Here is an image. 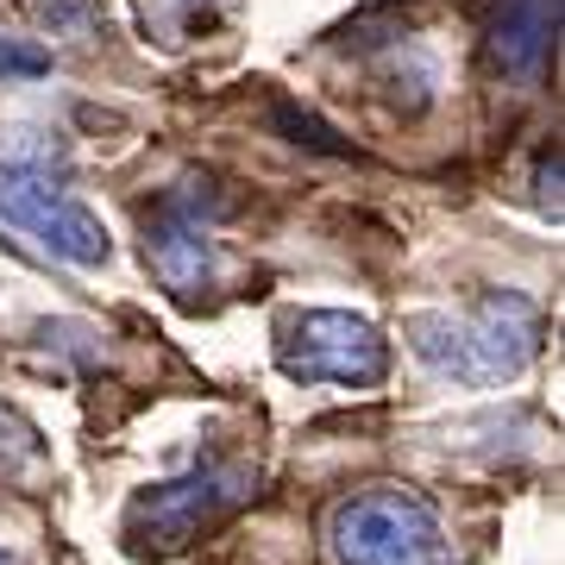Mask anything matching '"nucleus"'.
Wrapping results in <instances>:
<instances>
[{
  "mask_svg": "<svg viewBox=\"0 0 565 565\" xmlns=\"http://www.w3.org/2000/svg\"><path fill=\"white\" fill-rule=\"evenodd\" d=\"M258 497V465L245 459H202L189 465L170 484H151L126 503L120 541L139 559H170L189 541H202L207 527H221L233 509H245Z\"/></svg>",
  "mask_w": 565,
  "mask_h": 565,
  "instance_id": "nucleus-2",
  "label": "nucleus"
},
{
  "mask_svg": "<svg viewBox=\"0 0 565 565\" xmlns=\"http://www.w3.org/2000/svg\"><path fill=\"white\" fill-rule=\"evenodd\" d=\"M207 189H214L207 177H189L177 189H163L158 207H145V264L177 302H202L214 289V270H221V252H214L221 195H207Z\"/></svg>",
  "mask_w": 565,
  "mask_h": 565,
  "instance_id": "nucleus-5",
  "label": "nucleus"
},
{
  "mask_svg": "<svg viewBox=\"0 0 565 565\" xmlns=\"http://www.w3.org/2000/svg\"><path fill=\"white\" fill-rule=\"evenodd\" d=\"M327 541L340 565H452V541L434 503L403 484H371L345 497L327 522Z\"/></svg>",
  "mask_w": 565,
  "mask_h": 565,
  "instance_id": "nucleus-3",
  "label": "nucleus"
},
{
  "mask_svg": "<svg viewBox=\"0 0 565 565\" xmlns=\"http://www.w3.org/2000/svg\"><path fill=\"white\" fill-rule=\"evenodd\" d=\"M541 302L522 289H484L465 315H408V352L452 384H509L541 352Z\"/></svg>",
  "mask_w": 565,
  "mask_h": 565,
  "instance_id": "nucleus-1",
  "label": "nucleus"
},
{
  "mask_svg": "<svg viewBox=\"0 0 565 565\" xmlns=\"http://www.w3.org/2000/svg\"><path fill=\"white\" fill-rule=\"evenodd\" d=\"M132 13L158 51H189L226 20V0H132Z\"/></svg>",
  "mask_w": 565,
  "mask_h": 565,
  "instance_id": "nucleus-8",
  "label": "nucleus"
},
{
  "mask_svg": "<svg viewBox=\"0 0 565 565\" xmlns=\"http://www.w3.org/2000/svg\"><path fill=\"white\" fill-rule=\"evenodd\" d=\"M277 371L289 384H340V390H377L390 377V340L364 315L345 308H308L282 327Z\"/></svg>",
  "mask_w": 565,
  "mask_h": 565,
  "instance_id": "nucleus-4",
  "label": "nucleus"
},
{
  "mask_svg": "<svg viewBox=\"0 0 565 565\" xmlns=\"http://www.w3.org/2000/svg\"><path fill=\"white\" fill-rule=\"evenodd\" d=\"M0 221L32 233V239L63 264H82V270H95V264L114 258V239H107V226L88 214L82 202H70L57 182L32 177V170H7L0 177Z\"/></svg>",
  "mask_w": 565,
  "mask_h": 565,
  "instance_id": "nucleus-6",
  "label": "nucleus"
},
{
  "mask_svg": "<svg viewBox=\"0 0 565 565\" xmlns=\"http://www.w3.org/2000/svg\"><path fill=\"white\" fill-rule=\"evenodd\" d=\"M0 76H51V51L44 44L0 39Z\"/></svg>",
  "mask_w": 565,
  "mask_h": 565,
  "instance_id": "nucleus-9",
  "label": "nucleus"
},
{
  "mask_svg": "<svg viewBox=\"0 0 565 565\" xmlns=\"http://www.w3.org/2000/svg\"><path fill=\"white\" fill-rule=\"evenodd\" d=\"M277 120L289 126V132H296V145H315V151H333V158H345V145L333 139V132H327V126L315 120V114H296V107H277Z\"/></svg>",
  "mask_w": 565,
  "mask_h": 565,
  "instance_id": "nucleus-10",
  "label": "nucleus"
},
{
  "mask_svg": "<svg viewBox=\"0 0 565 565\" xmlns=\"http://www.w3.org/2000/svg\"><path fill=\"white\" fill-rule=\"evenodd\" d=\"M559 39V0H497L490 13V63L515 82H541Z\"/></svg>",
  "mask_w": 565,
  "mask_h": 565,
  "instance_id": "nucleus-7",
  "label": "nucleus"
},
{
  "mask_svg": "<svg viewBox=\"0 0 565 565\" xmlns=\"http://www.w3.org/2000/svg\"><path fill=\"white\" fill-rule=\"evenodd\" d=\"M0 565H20V559H13V553H7V546H0Z\"/></svg>",
  "mask_w": 565,
  "mask_h": 565,
  "instance_id": "nucleus-12",
  "label": "nucleus"
},
{
  "mask_svg": "<svg viewBox=\"0 0 565 565\" xmlns=\"http://www.w3.org/2000/svg\"><path fill=\"white\" fill-rule=\"evenodd\" d=\"M534 182H541V207L559 221V151H546L541 170H534Z\"/></svg>",
  "mask_w": 565,
  "mask_h": 565,
  "instance_id": "nucleus-11",
  "label": "nucleus"
}]
</instances>
